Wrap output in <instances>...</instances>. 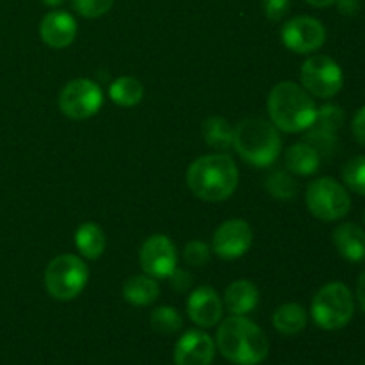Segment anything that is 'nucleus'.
<instances>
[{
    "label": "nucleus",
    "instance_id": "6",
    "mask_svg": "<svg viewBox=\"0 0 365 365\" xmlns=\"http://www.w3.org/2000/svg\"><path fill=\"white\" fill-rule=\"evenodd\" d=\"M89 280V271L82 257L63 253L48 262L45 269L46 292L59 302H71L82 294Z\"/></svg>",
    "mask_w": 365,
    "mask_h": 365
},
{
    "label": "nucleus",
    "instance_id": "9",
    "mask_svg": "<svg viewBox=\"0 0 365 365\" xmlns=\"http://www.w3.org/2000/svg\"><path fill=\"white\" fill-rule=\"evenodd\" d=\"M103 106L102 88L91 78H73L59 93V109L70 120H88Z\"/></svg>",
    "mask_w": 365,
    "mask_h": 365
},
{
    "label": "nucleus",
    "instance_id": "37",
    "mask_svg": "<svg viewBox=\"0 0 365 365\" xmlns=\"http://www.w3.org/2000/svg\"><path fill=\"white\" fill-rule=\"evenodd\" d=\"M41 2L48 7H61L66 0H41Z\"/></svg>",
    "mask_w": 365,
    "mask_h": 365
},
{
    "label": "nucleus",
    "instance_id": "14",
    "mask_svg": "<svg viewBox=\"0 0 365 365\" xmlns=\"http://www.w3.org/2000/svg\"><path fill=\"white\" fill-rule=\"evenodd\" d=\"M223 299L216 289L209 285L195 289L187 299V314L192 323L200 328H212L223 319Z\"/></svg>",
    "mask_w": 365,
    "mask_h": 365
},
{
    "label": "nucleus",
    "instance_id": "32",
    "mask_svg": "<svg viewBox=\"0 0 365 365\" xmlns=\"http://www.w3.org/2000/svg\"><path fill=\"white\" fill-rule=\"evenodd\" d=\"M351 132L355 141L359 143V145L365 146V106L360 107L355 113V116H353Z\"/></svg>",
    "mask_w": 365,
    "mask_h": 365
},
{
    "label": "nucleus",
    "instance_id": "16",
    "mask_svg": "<svg viewBox=\"0 0 365 365\" xmlns=\"http://www.w3.org/2000/svg\"><path fill=\"white\" fill-rule=\"evenodd\" d=\"M335 250L348 262H365V230L356 223H342L331 235Z\"/></svg>",
    "mask_w": 365,
    "mask_h": 365
},
{
    "label": "nucleus",
    "instance_id": "29",
    "mask_svg": "<svg viewBox=\"0 0 365 365\" xmlns=\"http://www.w3.org/2000/svg\"><path fill=\"white\" fill-rule=\"evenodd\" d=\"M71 4L82 18L93 20V18H100L109 13L114 0H71Z\"/></svg>",
    "mask_w": 365,
    "mask_h": 365
},
{
    "label": "nucleus",
    "instance_id": "20",
    "mask_svg": "<svg viewBox=\"0 0 365 365\" xmlns=\"http://www.w3.org/2000/svg\"><path fill=\"white\" fill-rule=\"evenodd\" d=\"M75 246H77L78 253L88 260H96L103 255L107 246L106 232L102 227L93 221L82 223L75 232Z\"/></svg>",
    "mask_w": 365,
    "mask_h": 365
},
{
    "label": "nucleus",
    "instance_id": "27",
    "mask_svg": "<svg viewBox=\"0 0 365 365\" xmlns=\"http://www.w3.org/2000/svg\"><path fill=\"white\" fill-rule=\"evenodd\" d=\"M344 120H346V114H344V110H342L341 106H335V103H327V106H323L317 109V116H316V121H314L312 127L319 128V130L331 132V134H335V132H337L339 128L344 125Z\"/></svg>",
    "mask_w": 365,
    "mask_h": 365
},
{
    "label": "nucleus",
    "instance_id": "13",
    "mask_svg": "<svg viewBox=\"0 0 365 365\" xmlns=\"http://www.w3.org/2000/svg\"><path fill=\"white\" fill-rule=\"evenodd\" d=\"M216 342L202 330H189L175 346V365H212Z\"/></svg>",
    "mask_w": 365,
    "mask_h": 365
},
{
    "label": "nucleus",
    "instance_id": "24",
    "mask_svg": "<svg viewBox=\"0 0 365 365\" xmlns=\"http://www.w3.org/2000/svg\"><path fill=\"white\" fill-rule=\"evenodd\" d=\"M266 189L273 198L284 200V202L296 198V195H298V184H296L291 171L287 170L271 171L266 177Z\"/></svg>",
    "mask_w": 365,
    "mask_h": 365
},
{
    "label": "nucleus",
    "instance_id": "11",
    "mask_svg": "<svg viewBox=\"0 0 365 365\" xmlns=\"http://www.w3.org/2000/svg\"><path fill=\"white\" fill-rule=\"evenodd\" d=\"M282 43L294 53H314L327 43V29L314 16H296L285 21Z\"/></svg>",
    "mask_w": 365,
    "mask_h": 365
},
{
    "label": "nucleus",
    "instance_id": "21",
    "mask_svg": "<svg viewBox=\"0 0 365 365\" xmlns=\"http://www.w3.org/2000/svg\"><path fill=\"white\" fill-rule=\"evenodd\" d=\"M307 323H309V314H307L305 307H302L299 303H284L273 314L274 330L287 337L302 334Z\"/></svg>",
    "mask_w": 365,
    "mask_h": 365
},
{
    "label": "nucleus",
    "instance_id": "8",
    "mask_svg": "<svg viewBox=\"0 0 365 365\" xmlns=\"http://www.w3.org/2000/svg\"><path fill=\"white\" fill-rule=\"evenodd\" d=\"M302 86L307 93L317 98H334L344 86V73H342L341 64L328 56H310L303 63Z\"/></svg>",
    "mask_w": 365,
    "mask_h": 365
},
{
    "label": "nucleus",
    "instance_id": "22",
    "mask_svg": "<svg viewBox=\"0 0 365 365\" xmlns=\"http://www.w3.org/2000/svg\"><path fill=\"white\" fill-rule=\"evenodd\" d=\"M203 139L207 146L214 148L216 152L225 153L234 145V127L228 123V120L221 116L207 118L202 127Z\"/></svg>",
    "mask_w": 365,
    "mask_h": 365
},
{
    "label": "nucleus",
    "instance_id": "17",
    "mask_svg": "<svg viewBox=\"0 0 365 365\" xmlns=\"http://www.w3.org/2000/svg\"><path fill=\"white\" fill-rule=\"evenodd\" d=\"M259 289L250 280H235L225 291L223 305L232 316H246L259 305Z\"/></svg>",
    "mask_w": 365,
    "mask_h": 365
},
{
    "label": "nucleus",
    "instance_id": "33",
    "mask_svg": "<svg viewBox=\"0 0 365 365\" xmlns=\"http://www.w3.org/2000/svg\"><path fill=\"white\" fill-rule=\"evenodd\" d=\"M170 280H171V285H173L175 291H185V289H187L189 285H191L192 278H191V274L187 273V271L178 269V267H177V269H175L173 273H171Z\"/></svg>",
    "mask_w": 365,
    "mask_h": 365
},
{
    "label": "nucleus",
    "instance_id": "36",
    "mask_svg": "<svg viewBox=\"0 0 365 365\" xmlns=\"http://www.w3.org/2000/svg\"><path fill=\"white\" fill-rule=\"evenodd\" d=\"M305 2L310 4L312 7H319V9H323V7L334 6L335 0H305Z\"/></svg>",
    "mask_w": 365,
    "mask_h": 365
},
{
    "label": "nucleus",
    "instance_id": "19",
    "mask_svg": "<svg viewBox=\"0 0 365 365\" xmlns=\"http://www.w3.org/2000/svg\"><path fill=\"white\" fill-rule=\"evenodd\" d=\"M160 287L155 278L148 274H134L123 284V298L132 307H148L157 302Z\"/></svg>",
    "mask_w": 365,
    "mask_h": 365
},
{
    "label": "nucleus",
    "instance_id": "34",
    "mask_svg": "<svg viewBox=\"0 0 365 365\" xmlns=\"http://www.w3.org/2000/svg\"><path fill=\"white\" fill-rule=\"evenodd\" d=\"M335 4H337L339 13L344 14V16H355L362 7L360 0H335Z\"/></svg>",
    "mask_w": 365,
    "mask_h": 365
},
{
    "label": "nucleus",
    "instance_id": "3",
    "mask_svg": "<svg viewBox=\"0 0 365 365\" xmlns=\"http://www.w3.org/2000/svg\"><path fill=\"white\" fill-rule=\"evenodd\" d=\"M269 121L285 134L309 130L317 116L316 102L310 93L296 82H278L267 96Z\"/></svg>",
    "mask_w": 365,
    "mask_h": 365
},
{
    "label": "nucleus",
    "instance_id": "5",
    "mask_svg": "<svg viewBox=\"0 0 365 365\" xmlns=\"http://www.w3.org/2000/svg\"><path fill=\"white\" fill-rule=\"evenodd\" d=\"M355 314V298L342 282H330L316 292L310 305L314 323L328 331L348 327Z\"/></svg>",
    "mask_w": 365,
    "mask_h": 365
},
{
    "label": "nucleus",
    "instance_id": "1",
    "mask_svg": "<svg viewBox=\"0 0 365 365\" xmlns=\"http://www.w3.org/2000/svg\"><path fill=\"white\" fill-rule=\"evenodd\" d=\"M216 349L234 365H259L269 355V341L262 328L246 316L220 321Z\"/></svg>",
    "mask_w": 365,
    "mask_h": 365
},
{
    "label": "nucleus",
    "instance_id": "10",
    "mask_svg": "<svg viewBox=\"0 0 365 365\" xmlns=\"http://www.w3.org/2000/svg\"><path fill=\"white\" fill-rule=\"evenodd\" d=\"M139 264L145 274L155 280L170 278L178 267L177 246L164 234L150 235L139 250Z\"/></svg>",
    "mask_w": 365,
    "mask_h": 365
},
{
    "label": "nucleus",
    "instance_id": "26",
    "mask_svg": "<svg viewBox=\"0 0 365 365\" xmlns=\"http://www.w3.org/2000/svg\"><path fill=\"white\" fill-rule=\"evenodd\" d=\"M342 182L349 191L365 196V155L353 157L344 164Z\"/></svg>",
    "mask_w": 365,
    "mask_h": 365
},
{
    "label": "nucleus",
    "instance_id": "2",
    "mask_svg": "<svg viewBox=\"0 0 365 365\" xmlns=\"http://www.w3.org/2000/svg\"><path fill=\"white\" fill-rule=\"evenodd\" d=\"M192 195L203 202H225L239 185V170L227 153H210L192 160L185 175Z\"/></svg>",
    "mask_w": 365,
    "mask_h": 365
},
{
    "label": "nucleus",
    "instance_id": "35",
    "mask_svg": "<svg viewBox=\"0 0 365 365\" xmlns=\"http://www.w3.org/2000/svg\"><path fill=\"white\" fill-rule=\"evenodd\" d=\"M356 302H359L360 309L365 312V269L360 273L359 280H356Z\"/></svg>",
    "mask_w": 365,
    "mask_h": 365
},
{
    "label": "nucleus",
    "instance_id": "28",
    "mask_svg": "<svg viewBox=\"0 0 365 365\" xmlns=\"http://www.w3.org/2000/svg\"><path fill=\"white\" fill-rule=\"evenodd\" d=\"M184 262L191 267H203L209 264L210 257H212V248L207 245L205 241H191L185 245L184 253Z\"/></svg>",
    "mask_w": 365,
    "mask_h": 365
},
{
    "label": "nucleus",
    "instance_id": "25",
    "mask_svg": "<svg viewBox=\"0 0 365 365\" xmlns=\"http://www.w3.org/2000/svg\"><path fill=\"white\" fill-rule=\"evenodd\" d=\"M150 324L155 331L163 335L177 334L182 328L184 321H182L180 312L175 307H159L150 316Z\"/></svg>",
    "mask_w": 365,
    "mask_h": 365
},
{
    "label": "nucleus",
    "instance_id": "4",
    "mask_svg": "<svg viewBox=\"0 0 365 365\" xmlns=\"http://www.w3.org/2000/svg\"><path fill=\"white\" fill-rule=\"evenodd\" d=\"M232 148L252 166H273L282 153L280 130L264 118H248L234 127Z\"/></svg>",
    "mask_w": 365,
    "mask_h": 365
},
{
    "label": "nucleus",
    "instance_id": "18",
    "mask_svg": "<svg viewBox=\"0 0 365 365\" xmlns=\"http://www.w3.org/2000/svg\"><path fill=\"white\" fill-rule=\"evenodd\" d=\"M285 170L291 171L292 175L298 177H310V175L317 173L321 166V155L312 145L307 141L296 143L291 148L285 152L284 155Z\"/></svg>",
    "mask_w": 365,
    "mask_h": 365
},
{
    "label": "nucleus",
    "instance_id": "12",
    "mask_svg": "<svg viewBox=\"0 0 365 365\" xmlns=\"http://www.w3.org/2000/svg\"><path fill=\"white\" fill-rule=\"evenodd\" d=\"M253 245V230L248 221L228 220L217 227L212 237V253L223 260H235L245 257Z\"/></svg>",
    "mask_w": 365,
    "mask_h": 365
},
{
    "label": "nucleus",
    "instance_id": "23",
    "mask_svg": "<svg viewBox=\"0 0 365 365\" xmlns=\"http://www.w3.org/2000/svg\"><path fill=\"white\" fill-rule=\"evenodd\" d=\"M109 96L116 106L120 107H134L145 96V88L139 82V78L125 75V77H118L110 82L109 86Z\"/></svg>",
    "mask_w": 365,
    "mask_h": 365
},
{
    "label": "nucleus",
    "instance_id": "7",
    "mask_svg": "<svg viewBox=\"0 0 365 365\" xmlns=\"http://www.w3.org/2000/svg\"><path fill=\"white\" fill-rule=\"evenodd\" d=\"M309 212L319 221H339L348 216L351 209V196L346 185L331 177H321L310 182L305 192Z\"/></svg>",
    "mask_w": 365,
    "mask_h": 365
},
{
    "label": "nucleus",
    "instance_id": "31",
    "mask_svg": "<svg viewBox=\"0 0 365 365\" xmlns=\"http://www.w3.org/2000/svg\"><path fill=\"white\" fill-rule=\"evenodd\" d=\"M262 11L271 21H280L291 11V0H262Z\"/></svg>",
    "mask_w": 365,
    "mask_h": 365
},
{
    "label": "nucleus",
    "instance_id": "30",
    "mask_svg": "<svg viewBox=\"0 0 365 365\" xmlns=\"http://www.w3.org/2000/svg\"><path fill=\"white\" fill-rule=\"evenodd\" d=\"M309 130L310 132L307 134L305 141L309 143V145H312L314 148L319 152V155H323V153H334L335 152V146H337V138H335V134H331V132L319 130V128H316V127H310Z\"/></svg>",
    "mask_w": 365,
    "mask_h": 365
},
{
    "label": "nucleus",
    "instance_id": "38",
    "mask_svg": "<svg viewBox=\"0 0 365 365\" xmlns=\"http://www.w3.org/2000/svg\"><path fill=\"white\" fill-rule=\"evenodd\" d=\"M364 217H365V216H364Z\"/></svg>",
    "mask_w": 365,
    "mask_h": 365
},
{
    "label": "nucleus",
    "instance_id": "15",
    "mask_svg": "<svg viewBox=\"0 0 365 365\" xmlns=\"http://www.w3.org/2000/svg\"><path fill=\"white\" fill-rule=\"evenodd\" d=\"M39 36L50 48H66L77 38V21L68 11H50L39 24Z\"/></svg>",
    "mask_w": 365,
    "mask_h": 365
}]
</instances>
